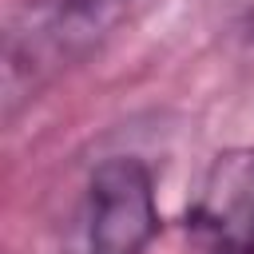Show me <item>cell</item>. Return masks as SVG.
<instances>
[{
	"label": "cell",
	"instance_id": "obj_1",
	"mask_svg": "<svg viewBox=\"0 0 254 254\" xmlns=\"http://www.w3.org/2000/svg\"><path fill=\"white\" fill-rule=\"evenodd\" d=\"M159 226L151 175L139 159H111L87 187V250L139 254Z\"/></svg>",
	"mask_w": 254,
	"mask_h": 254
},
{
	"label": "cell",
	"instance_id": "obj_2",
	"mask_svg": "<svg viewBox=\"0 0 254 254\" xmlns=\"http://www.w3.org/2000/svg\"><path fill=\"white\" fill-rule=\"evenodd\" d=\"M190 226L222 254H246L254 246V151H226L214 159L194 198Z\"/></svg>",
	"mask_w": 254,
	"mask_h": 254
}]
</instances>
